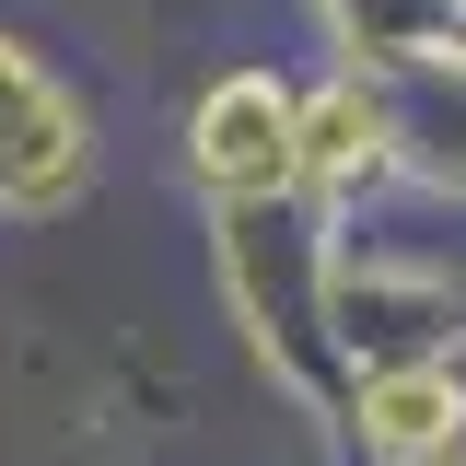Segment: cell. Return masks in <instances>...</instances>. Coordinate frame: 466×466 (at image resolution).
Wrapping results in <instances>:
<instances>
[{"label": "cell", "mask_w": 466, "mask_h": 466, "mask_svg": "<svg viewBox=\"0 0 466 466\" xmlns=\"http://www.w3.org/2000/svg\"><path fill=\"white\" fill-rule=\"evenodd\" d=\"M82 187V128L47 82L24 70V47H0V198H70Z\"/></svg>", "instance_id": "1"}, {"label": "cell", "mask_w": 466, "mask_h": 466, "mask_svg": "<svg viewBox=\"0 0 466 466\" xmlns=\"http://www.w3.org/2000/svg\"><path fill=\"white\" fill-rule=\"evenodd\" d=\"M198 164L222 175V187H280L291 175V106L268 82H222L198 106Z\"/></svg>", "instance_id": "2"}, {"label": "cell", "mask_w": 466, "mask_h": 466, "mask_svg": "<svg viewBox=\"0 0 466 466\" xmlns=\"http://www.w3.org/2000/svg\"><path fill=\"white\" fill-rule=\"evenodd\" d=\"M373 164V106L361 94H327L315 116H291V175H350Z\"/></svg>", "instance_id": "3"}, {"label": "cell", "mask_w": 466, "mask_h": 466, "mask_svg": "<svg viewBox=\"0 0 466 466\" xmlns=\"http://www.w3.org/2000/svg\"><path fill=\"white\" fill-rule=\"evenodd\" d=\"M373 431H385V443H443V431H455V385H443V373L373 385Z\"/></svg>", "instance_id": "4"}]
</instances>
